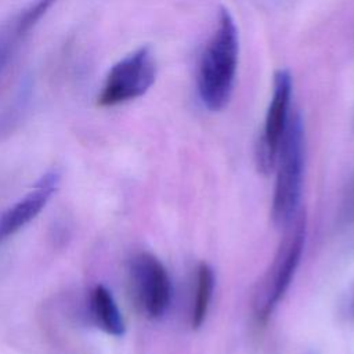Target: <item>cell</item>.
<instances>
[{"instance_id":"1","label":"cell","mask_w":354,"mask_h":354,"mask_svg":"<svg viewBox=\"0 0 354 354\" xmlns=\"http://www.w3.org/2000/svg\"><path fill=\"white\" fill-rule=\"evenodd\" d=\"M239 55L235 21L221 7L216 29L201 54L198 65V93L202 104L212 112L221 111L230 101Z\"/></svg>"},{"instance_id":"2","label":"cell","mask_w":354,"mask_h":354,"mask_svg":"<svg viewBox=\"0 0 354 354\" xmlns=\"http://www.w3.org/2000/svg\"><path fill=\"white\" fill-rule=\"evenodd\" d=\"M277 253L257 282L253 292L252 307L259 321H266L272 314L289 289L299 267L306 243V216L301 210L285 225Z\"/></svg>"},{"instance_id":"3","label":"cell","mask_w":354,"mask_h":354,"mask_svg":"<svg viewBox=\"0 0 354 354\" xmlns=\"http://www.w3.org/2000/svg\"><path fill=\"white\" fill-rule=\"evenodd\" d=\"M277 178L271 203L274 224L285 227L297 213L304 170V127L299 112L289 115L278 155Z\"/></svg>"},{"instance_id":"4","label":"cell","mask_w":354,"mask_h":354,"mask_svg":"<svg viewBox=\"0 0 354 354\" xmlns=\"http://www.w3.org/2000/svg\"><path fill=\"white\" fill-rule=\"evenodd\" d=\"M156 61L149 46H141L120 58L108 71L97 97L104 108L116 106L144 95L155 83Z\"/></svg>"},{"instance_id":"5","label":"cell","mask_w":354,"mask_h":354,"mask_svg":"<svg viewBox=\"0 0 354 354\" xmlns=\"http://www.w3.org/2000/svg\"><path fill=\"white\" fill-rule=\"evenodd\" d=\"M133 290L144 314L151 319L162 318L171 301V281L163 263L148 252H140L130 260Z\"/></svg>"},{"instance_id":"6","label":"cell","mask_w":354,"mask_h":354,"mask_svg":"<svg viewBox=\"0 0 354 354\" xmlns=\"http://www.w3.org/2000/svg\"><path fill=\"white\" fill-rule=\"evenodd\" d=\"M292 95V76L289 71L279 69L274 75L272 97L267 109L263 134L256 149L257 169L263 174H270L275 169L279 144L289 119Z\"/></svg>"},{"instance_id":"7","label":"cell","mask_w":354,"mask_h":354,"mask_svg":"<svg viewBox=\"0 0 354 354\" xmlns=\"http://www.w3.org/2000/svg\"><path fill=\"white\" fill-rule=\"evenodd\" d=\"M58 185L59 173L57 170H50L36 181L32 191L0 213V242L30 223L44 209Z\"/></svg>"},{"instance_id":"8","label":"cell","mask_w":354,"mask_h":354,"mask_svg":"<svg viewBox=\"0 0 354 354\" xmlns=\"http://www.w3.org/2000/svg\"><path fill=\"white\" fill-rule=\"evenodd\" d=\"M58 0H32L0 25V72Z\"/></svg>"},{"instance_id":"9","label":"cell","mask_w":354,"mask_h":354,"mask_svg":"<svg viewBox=\"0 0 354 354\" xmlns=\"http://www.w3.org/2000/svg\"><path fill=\"white\" fill-rule=\"evenodd\" d=\"M90 311L95 325L105 333L120 337L126 332L123 315L113 299L112 292L105 285H95L90 296Z\"/></svg>"},{"instance_id":"10","label":"cell","mask_w":354,"mask_h":354,"mask_svg":"<svg viewBox=\"0 0 354 354\" xmlns=\"http://www.w3.org/2000/svg\"><path fill=\"white\" fill-rule=\"evenodd\" d=\"M33 80L30 76L21 79L12 97L0 111V141L6 140L22 123L32 102Z\"/></svg>"},{"instance_id":"11","label":"cell","mask_w":354,"mask_h":354,"mask_svg":"<svg viewBox=\"0 0 354 354\" xmlns=\"http://www.w3.org/2000/svg\"><path fill=\"white\" fill-rule=\"evenodd\" d=\"M214 288V272L207 263H201L196 268L195 297L191 306L189 322L192 329H199L207 315Z\"/></svg>"},{"instance_id":"12","label":"cell","mask_w":354,"mask_h":354,"mask_svg":"<svg viewBox=\"0 0 354 354\" xmlns=\"http://www.w3.org/2000/svg\"><path fill=\"white\" fill-rule=\"evenodd\" d=\"M348 311H350V315L354 317V292H353V297H351V301L348 306Z\"/></svg>"},{"instance_id":"13","label":"cell","mask_w":354,"mask_h":354,"mask_svg":"<svg viewBox=\"0 0 354 354\" xmlns=\"http://www.w3.org/2000/svg\"><path fill=\"white\" fill-rule=\"evenodd\" d=\"M353 201H354V195H353Z\"/></svg>"},{"instance_id":"14","label":"cell","mask_w":354,"mask_h":354,"mask_svg":"<svg viewBox=\"0 0 354 354\" xmlns=\"http://www.w3.org/2000/svg\"><path fill=\"white\" fill-rule=\"evenodd\" d=\"M310 354H314V353H310Z\"/></svg>"}]
</instances>
